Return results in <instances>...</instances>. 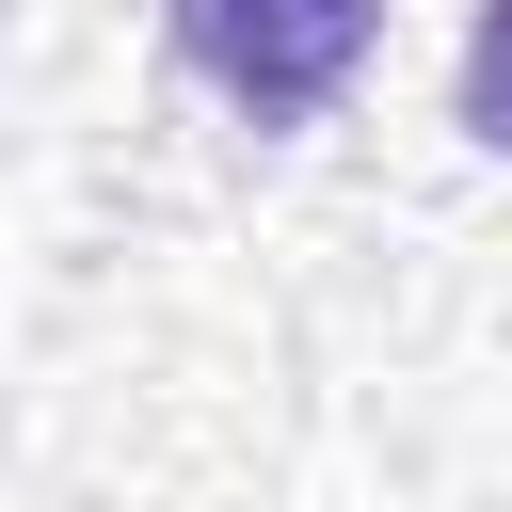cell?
I'll list each match as a JSON object with an SVG mask.
<instances>
[{
  "instance_id": "cell-1",
  "label": "cell",
  "mask_w": 512,
  "mask_h": 512,
  "mask_svg": "<svg viewBox=\"0 0 512 512\" xmlns=\"http://www.w3.org/2000/svg\"><path fill=\"white\" fill-rule=\"evenodd\" d=\"M160 48H176L256 144H288V128H320V112L368 80L384 0H160Z\"/></svg>"
},
{
  "instance_id": "cell-2",
  "label": "cell",
  "mask_w": 512,
  "mask_h": 512,
  "mask_svg": "<svg viewBox=\"0 0 512 512\" xmlns=\"http://www.w3.org/2000/svg\"><path fill=\"white\" fill-rule=\"evenodd\" d=\"M464 144H480V160H512V0H480V16H464Z\"/></svg>"
}]
</instances>
